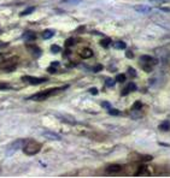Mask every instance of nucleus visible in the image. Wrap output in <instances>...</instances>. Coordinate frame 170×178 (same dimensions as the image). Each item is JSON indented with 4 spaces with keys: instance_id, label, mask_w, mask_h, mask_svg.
I'll list each match as a JSON object with an SVG mask.
<instances>
[{
    "instance_id": "nucleus-2",
    "label": "nucleus",
    "mask_w": 170,
    "mask_h": 178,
    "mask_svg": "<svg viewBox=\"0 0 170 178\" xmlns=\"http://www.w3.org/2000/svg\"><path fill=\"white\" fill-rule=\"evenodd\" d=\"M41 147H42V145L36 141H28L24 146H23V152H24V154H27V155H35V154H38L40 151H41Z\"/></svg>"
},
{
    "instance_id": "nucleus-30",
    "label": "nucleus",
    "mask_w": 170,
    "mask_h": 178,
    "mask_svg": "<svg viewBox=\"0 0 170 178\" xmlns=\"http://www.w3.org/2000/svg\"><path fill=\"white\" fill-rule=\"evenodd\" d=\"M126 57H127V58H133V57H134V53L132 52V51H126Z\"/></svg>"
},
{
    "instance_id": "nucleus-27",
    "label": "nucleus",
    "mask_w": 170,
    "mask_h": 178,
    "mask_svg": "<svg viewBox=\"0 0 170 178\" xmlns=\"http://www.w3.org/2000/svg\"><path fill=\"white\" fill-rule=\"evenodd\" d=\"M9 89H12L10 84L7 83H0V90H9Z\"/></svg>"
},
{
    "instance_id": "nucleus-28",
    "label": "nucleus",
    "mask_w": 170,
    "mask_h": 178,
    "mask_svg": "<svg viewBox=\"0 0 170 178\" xmlns=\"http://www.w3.org/2000/svg\"><path fill=\"white\" fill-rule=\"evenodd\" d=\"M140 160H142V161H150V160H152V157L151 155H141L140 157Z\"/></svg>"
},
{
    "instance_id": "nucleus-26",
    "label": "nucleus",
    "mask_w": 170,
    "mask_h": 178,
    "mask_svg": "<svg viewBox=\"0 0 170 178\" xmlns=\"http://www.w3.org/2000/svg\"><path fill=\"white\" fill-rule=\"evenodd\" d=\"M128 75L132 77H136V71H135V69L134 67H128V70H127Z\"/></svg>"
},
{
    "instance_id": "nucleus-9",
    "label": "nucleus",
    "mask_w": 170,
    "mask_h": 178,
    "mask_svg": "<svg viewBox=\"0 0 170 178\" xmlns=\"http://www.w3.org/2000/svg\"><path fill=\"white\" fill-rule=\"evenodd\" d=\"M135 90H136V84L135 83H128L126 85V88L122 90L121 95L122 96H126V95H128L129 93H132V91H135Z\"/></svg>"
},
{
    "instance_id": "nucleus-31",
    "label": "nucleus",
    "mask_w": 170,
    "mask_h": 178,
    "mask_svg": "<svg viewBox=\"0 0 170 178\" xmlns=\"http://www.w3.org/2000/svg\"><path fill=\"white\" fill-rule=\"evenodd\" d=\"M100 70H103V65H97L95 67H93V71L94 72H99Z\"/></svg>"
},
{
    "instance_id": "nucleus-16",
    "label": "nucleus",
    "mask_w": 170,
    "mask_h": 178,
    "mask_svg": "<svg viewBox=\"0 0 170 178\" xmlns=\"http://www.w3.org/2000/svg\"><path fill=\"white\" fill-rule=\"evenodd\" d=\"M23 37H24V39L27 40V41H30V40L33 41V40L36 39V35H35V34H34L33 31H27V33L24 34V35H23Z\"/></svg>"
},
{
    "instance_id": "nucleus-35",
    "label": "nucleus",
    "mask_w": 170,
    "mask_h": 178,
    "mask_svg": "<svg viewBox=\"0 0 170 178\" xmlns=\"http://www.w3.org/2000/svg\"><path fill=\"white\" fill-rule=\"evenodd\" d=\"M162 11H165V12H170V9L169 7H159Z\"/></svg>"
},
{
    "instance_id": "nucleus-37",
    "label": "nucleus",
    "mask_w": 170,
    "mask_h": 178,
    "mask_svg": "<svg viewBox=\"0 0 170 178\" xmlns=\"http://www.w3.org/2000/svg\"><path fill=\"white\" fill-rule=\"evenodd\" d=\"M58 65H59V63H58V61H56V63H52V66H58Z\"/></svg>"
},
{
    "instance_id": "nucleus-4",
    "label": "nucleus",
    "mask_w": 170,
    "mask_h": 178,
    "mask_svg": "<svg viewBox=\"0 0 170 178\" xmlns=\"http://www.w3.org/2000/svg\"><path fill=\"white\" fill-rule=\"evenodd\" d=\"M17 64H18V58L17 57H12V58L5 59L0 63V69H3L5 71H13Z\"/></svg>"
},
{
    "instance_id": "nucleus-24",
    "label": "nucleus",
    "mask_w": 170,
    "mask_h": 178,
    "mask_svg": "<svg viewBox=\"0 0 170 178\" xmlns=\"http://www.w3.org/2000/svg\"><path fill=\"white\" fill-rule=\"evenodd\" d=\"M142 107V102L141 101H135L134 102V105H133V110H135V111H138V110H140V108Z\"/></svg>"
},
{
    "instance_id": "nucleus-1",
    "label": "nucleus",
    "mask_w": 170,
    "mask_h": 178,
    "mask_svg": "<svg viewBox=\"0 0 170 178\" xmlns=\"http://www.w3.org/2000/svg\"><path fill=\"white\" fill-rule=\"evenodd\" d=\"M67 88H69V85H64V87H62V88H52V89H48V90L41 91V93L34 94V95H32L30 97H29V99H30V100H34V101H42V100L48 99V97L52 96V95L58 94V93H59V91H62V90H65Z\"/></svg>"
},
{
    "instance_id": "nucleus-33",
    "label": "nucleus",
    "mask_w": 170,
    "mask_h": 178,
    "mask_svg": "<svg viewBox=\"0 0 170 178\" xmlns=\"http://www.w3.org/2000/svg\"><path fill=\"white\" fill-rule=\"evenodd\" d=\"M89 93L93 94V95H97V94H98V89H97V88H91V89H89Z\"/></svg>"
},
{
    "instance_id": "nucleus-32",
    "label": "nucleus",
    "mask_w": 170,
    "mask_h": 178,
    "mask_svg": "<svg viewBox=\"0 0 170 178\" xmlns=\"http://www.w3.org/2000/svg\"><path fill=\"white\" fill-rule=\"evenodd\" d=\"M65 3H69V4H79L81 3V0H64Z\"/></svg>"
},
{
    "instance_id": "nucleus-12",
    "label": "nucleus",
    "mask_w": 170,
    "mask_h": 178,
    "mask_svg": "<svg viewBox=\"0 0 170 178\" xmlns=\"http://www.w3.org/2000/svg\"><path fill=\"white\" fill-rule=\"evenodd\" d=\"M158 129L162 131H169L170 130V120H164L159 125H158Z\"/></svg>"
},
{
    "instance_id": "nucleus-10",
    "label": "nucleus",
    "mask_w": 170,
    "mask_h": 178,
    "mask_svg": "<svg viewBox=\"0 0 170 178\" xmlns=\"http://www.w3.org/2000/svg\"><path fill=\"white\" fill-rule=\"evenodd\" d=\"M27 48L29 49V52H30L35 58H38V57H40L41 54H42V52H41V48H39L38 46H34V45H27Z\"/></svg>"
},
{
    "instance_id": "nucleus-21",
    "label": "nucleus",
    "mask_w": 170,
    "mask_h": 178,
    "mask_svg": "<svg viewBox=\"0 0 170 178\" xmlns=\"http://www.w3.org/2000/svg\"><path fill=\"white\" fill-rule=\"evenodd\" d=\"M116 82H120V83H123L126 81V75H123V73H120V75H117L116 76Z\"/></svg>"
},
{
    "instance_id": "nucleus-15",
    "label": "nucleus",
    "mask_w": 170,
    "mask_h": 178,
    "mask_svg": "<svg viewBox=\"0 0 170 178\" xmlns=\"http://www.w3.org/2000/svg\"><path fill=\"white\" fill-rule=\"evenodd\" d=\"M112 46H114L116 49H124L127 47L126 42H123V41H116V42L112 43Z\"/></svg>"
},
{
    "instance_id": "nucleus-18",
    "label": "nucleus",
    "mask_w": 170,
    "mask_h": 178,
    "mask_svg": "<svg viewBox=\"0 0 170 178\" xmlns=\"http://www.w3.org/2000/svg\"><path fill=\"white\" fill-rule=\"evenodd\" d=\"M35 11V7L34 6H32V7H28V9H26L23 12H21V17H24V16H28V15H30V13H33Z\"/></svg>"
},
{
    "instance_id": "nucleus-13",
    "label": "nucleus",
    "mask_w": 170,
    "mask_h": 178,
    "mask_svg": "<svg viewBox=\"0 0 170 178\" xmlns=\"http://www.w3.org/2000/svg\"><path fill=\"white\" fill-rule=\"evenodd\" d=\"M44 136L46 137V139H50V140H56V141H59V140L62 139V137H60L59 135H57V134H54V133H51V131H50V133H48V131H47V133H45V134H44Z\"/></svg>"
},
{
    "instance_id": "nucleus-23",
    "label": "nucleus",
    "mask_w": 170,
    "mask_h": 178,
    "mask_svg": "<svg viewBox=\"0 0 170 178\" xmlns=\"http://www.w3.org/2000/svg\"><path fill=\"white\" fill-rule=\"evenodd\" d=\"M51 51L53 53H59L62 51V48H60V46H58V45H52L51 46Z\"/></svg>"
},
{
    "instance_id": "nucleus-20",
    "label": "nucleus",
    "mask_w": 170,
    "mask_h": 178,
    "mask_svg": "<svg viewBox=\"0 0 170 178\" xmlns=\"http://www.w3.org/2000/svg\"><path fill=\"white\" fill-rule=\"evenodd\" d=\"M76 43V41H75V39L74 37H70V39H68L67 41H65V47H71V46H74Z\"/></svg>"
},
{
    "instance_id": "nucleus-3",
    "label": "nucleus",
    "mask_w": 170,
    "mask_h": 178,
    "mask_svg": "<svg viewBox=\"0 0 170 178\" xmlns=\"http://www.w3.org/2000/svg\"><path fill=\"white\" fill-rule=\"evenodd\" d=\"M157 64H158V60L151 55H142L140 58V65H141V67L146 72H150L152 70V66Z\"/></svg>"
},
{
    "instance_id": "nucleus-25",
    "label": "nucleus",
    "mask_w": 170,
    "mask_h": 178,
    "mask_svg": "<svg viewBox=\"0 0 170 178\" xmlns=\"http://www.w3.org/2000/svg\"><path fill=\"white\" fill-rule=\"evenodd\" d=\"M115 83H116V79H112V78H106V81H105V84L108 87H114Z\"/></svg>"
},
{
    "instance_id": "nucleus-19",
    "label": "nucleus",
    "mask_w": 170,
    "mask_h": 178,
    "mask_svg": "<svg viewBox=\"0 0 170 178\" xmlns=\"http://www.w3.org/2000/svg\"><path fill=\"white\" fill-rule=\"evenodd\" d=\"M111 42H112V41H111V39L106 37V39H103V40H101V41H100V45L103 46L104 48H108L109 46L111 45Z\"/></svg>"
},
{
    "instance_id": "nucleus-14",
    "label": "nucleus",
    "mask_w": 170,
    "mask_h": 178,
    "mask_svg": "<svg viewBox=\"0 0 170 178\" xmlns=\"http://www.w3.org/2000/svg\"><path fill=\"white\" fill-rule=\"evenodd\" d=\"M53 35H54V31H53V30H51V29H46V30L42 33V37H44L45 40L51 39Z\"/></svg>"
},
{
    "instance_id": "nucleus-7",
    "label": "nucleus",
    "mask_w": 170,
    "mask_h": 178,
    "mask_svg": "<svg viewBox=\"0 0 170 178\" xmlns=\"http://www.w3.org/2000/svg\"><path fill=\"white\" fill-rule=\"evenodd\" d=\"M134 10L142 15H148L152 11V9L150 6H147V5H136V6H134Z\"/></svg>"
},
{
    "instance_id": "nucleus-29",
    "label": "nucleus",
    "mask_w": 170,
    "mask_h": 178,
    "mask_svg": "<svg viewBox=\"0 0 170 178\" xmlns=\"http://www.w3.org/2000/svg\"><path fill=\"white\" fill-rule=\"evenodd\" d=\"M101 107L109 110V108H111V105H110V102H108V101H103V102H101Z\"/></svg>"
},
{
    "instance_id": "nucleus-38",
    "label": "nucleus",
    "mask_w": 170,
    "mask_h": 178,
    "mask_svg": "<svg viewBox=\"0 0 170 178\" xmlns=\"http://www.w3.org/2000/svg\"><path fill=\"white\" fill-rule=\"evenodd\" d=\"M0 60H3V55L1 54H0Z\"/></svg>"
},
{
    "instance_id": "nucleus-17",
    "label": "nucleus",
    "mask_w": 170,
    "mask_h": 178,
    "mask_svg": "<svg viewBox=\"0 0 170 178\" xmlns=\"http://www.w3.org/2000/svg\"><path fill=\"white\" fill-rule=\"evenodd\" d=\"M145 173H147V167H146V166H139L138 171L134 175H135V176H140V175H145Z\"/></svg>"
},
{
    "instance_id": "nucleus-34",
    "label": "nucleus",
    "mask_w": 170,
    "mask_h": 178,
    "mask_svg": "<svg viewBox=\"0 0 170 178\" xmlns=\"http://www.w3.org/2000/svg\"><path fill=\"white\" fill-rule=\"evenodd\" d=\"M47 71L51 72V73H56V72H57V70H56V69H54L53 66H50V67L47 69Z\"/></svg>"
},
{
    "instance_id": "nucleus-6",
    "label": "nucleus",
    "mask_w": 170,
    "mask_h": 178,
    "mask_svg": "<svg viewBox=\"0 0 170 178\" xmlns=\"http://www.w3.org/2000/svg\"><path fill=\"white\" fill-rule=\"evenodd\" d=\"M24 143H26L24 140H17V141H15L13 143H11V145L9 146V148H7V154L13 153L15 151H17V149H19L21 147H23V145H24Z\"/></svg>"
},
{
    "instance_id": "nucleus-36",
    "label": "nucleus",
    "mask_w": 170,
    "mask_h": 178,
    "mask_svg": "<svg viewBox=\"0 0 170 178\" xmlns=\"http://www.w3.org/2000/svg\"><path fill=\"white\" fill-rule=\"evenodd\" d=\"M151 1H156V3H164V1H170V0H151Z\"/></svg>"
},
{
    "instance_id": "nucleus-22",
    "label": "nucleus",
    "mask_w": 170,
    "mask_h": 178,
    "mask_svg": "<svg viewBox=\"0 0 170 178\" xmlns=\"http://www.w3.org/2000/svg\"><path fill=\"white\" fill-rule=\"evenodd\" d=\"M109 114H111V116H120L121 114V111L118 110H116V108H109Z\"/></svg>"
},
{
    "instance_id": "nucleus-8",
    "label": "nucleus",
    "mask_w": 170,
    "mask_h": 178,
    "mask_svg": "<svg viewBox=\"0 0 170 178\" xmlns=\"http://www.w3.org/2000/svg\"><path fill=\"white\" fill-rule=\"evenodd\" d=\"M105 171H106V173H118V172L122 171V166L118 164H112V165H109L105 169Z\"/></svg>"
},
{
    "instance_id": "nucleus-5",
    "label": "nucleus",
    "mask_w": 170,
    "mask_h": 178,
    "mask_svg": "<svg viewBox=\"0 0 170 178\" xmlns=\"http://www.w3.org/2000/svg\"><path fill=\"white\" fill-rule=\"evenodd\" d=\"M23 81H26V82L30 83V84H33V85H36V84H41V83L46 82L47 79H46V78L34 77V76H24V77H23Z\"/></svg>"
},
{
    "instance_id": "nucleus-11",
    "label": "nucleus",
    "mask_w": 170,
    "mask_h": 178,
    "mask_svg": "<svg viewBox=\"0 0 170 178\" xmlns=\"http://www.w3.org/2000/svg\"><path fill=\"white\" fill-rule=\"evenodd\" d=\"M80 57L83 59H88L93 57V51L91 48H82L80 51Z\"/></svg>"
}]
</instances>
